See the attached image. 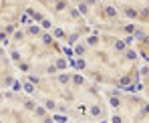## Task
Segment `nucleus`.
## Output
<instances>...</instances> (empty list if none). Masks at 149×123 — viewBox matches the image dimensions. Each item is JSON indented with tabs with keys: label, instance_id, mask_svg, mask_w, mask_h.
<instances>
[{
	"label": "nucleus",
	"instance_id": "obj_1",
	"mask_svg": "<svg viewBox=\"0 0 149 123\" xmlns=\"http://www.w3.org/2000/svg\"><path fill=\"white\" fill-rule=\"evenodd\" d=\"M73 69L105 91H139L141 55L131 38L89 32L71 47Z\"/></svg>",
	"mask_w": 149,
	"mask_h": 123
},
{
	"label": "nucleus",
	"instance_id": "obj_2",
	"mask_svg": "<svg viewBox=\"0 0 149 123\" xmlns=\"http://www.w3.org/2000/svg\"><path fill=\"white\" fill-rule=\"evenodd\" d=\"M20 89L40 101L63 123H107V93L77 69L40 79H22Z\"/></svg>",
	"mask_w": 149,
	"mask_h": 123
},
{
	"label": "nucleus",
	"instance_id": "obj_3",
	"mask_svg": "<svg viewBox=\"0 0 149 123\" xmlns=\"http://www.w3.org/2000/svg\"><path fill=\"white\" fill-rule=\"evenodd\" d=\"M24 22L50 30L69 49L91 32L69 0H0V43Z\"/></svg>",
	"mask_w": 149,
	"mask_h": 123
},
{
	"label": "nucleus",
	"instance_id": "obj_4",
	"mask_svg": "<svg viewBox=\"0 0 149 123\" xmlns=\"http://www.w3.org/2000/svg\"><path fill=\"white\" fill-rule=\"evenodd\" d=\"M4 47L22 79H40L73 69L71 49L34 22L20 24L4 41Z\"/></svg>",
	"mask_w": 149,
	"mask_h": 123
},
{
	"label": "nucleus",
	"instance_id": "obj_5",
	"mask_svg": "<svg viewBox=\"0 0 149 123\" xmlns=\"http://www.w3.org/2000/svg\"><path fill=\"white\" fill-rule=\"evenodd\" d=\"M69 2L77 8V12L83 16V20L89 24L93 32L117 34L131 41L139 34V28L127 22L107 0H69Z\"/></svg>",
	"mask_w": 149,
	"mask_h": 123
},
{
	"label": "nucleus",
	"instance_id": "obj_6",
	"mask_svg": "<svg viewBox=\"0 0 149 123\" xmlns=\"http://www.w3.org/2000/svg\"><path fill=\"white\" fill-rule=\"evenodd\" d=\"M0 123H63L24 89L0 93Z\"/></svg>",
	"mask_w": 149,
	"mask_h": 123
},
{
	"label": "nucleus",
	"instance_id": "obj_7",
	"mask_svg": "<svg viewBox=\"0 0 149 123\" xmlns=\"http://www.w3.org/2000/svg\"><path fill=\"white\" fill-rule=\"evenodd\" d=\"M109 103L107 123H149V99L141 91H105Z\"/></svg>",
	"mask_w": 149,
	"mask_h": 123
},
{
	"label": "nucleus",
	"instance_id": "obj_8",
	"mask_svg": "<svg viewBox=\"0 0 149 123\" xmlns=\"http://www.w3.org/2000/svg\"><path fill=\"white\" fill-rule=\"evenodd\" d=\"M127 22L139 30L149 24V0H107Z\"/></svg>",
	"mask_w": 149,
	"mask_h": 123
},
{
	"label": "nucleus",
	"instance_id": "obj_9",
	"mask_svg": "<svg viewBox=\"0 0 149 123\" xmlns=\"http://www.w3.org/2000/svg\"><path fill=\"white\" fill-rule=\"evenodd\" d=\"M20 83H22V77L16 71L4 43H0V93L10 89H20Z\"/></svg>",
	"mask_w": 149,
	"mask_h": 123
},
{
	"label": "nucleus",
	"instance_id": "obj_10",
	"mask_svg": "<svg viewBox=\"0 0 149 123\" xmlns=\"http://www.w3.org/2000/svg\"><path fill=\"white\" fill-rule=\"evenodd\" d=\"M139 91L149 99V63L143 65L141 69V83H139Z\"/></svg>",
	"mask_w": 149,
	"mask_h": 123
}]
</instances>
